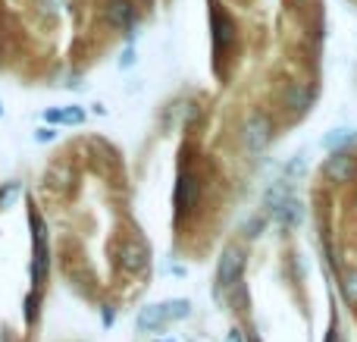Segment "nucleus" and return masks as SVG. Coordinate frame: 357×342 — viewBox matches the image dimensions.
Here are the masks:
<instances>
[{"label":"nucleus","mask_w":357,"mask_h":342,"mask_svg":"<svg viewBox=\"0 0 357 342\" xmlns=\"http://www.w3.org/2000/svg\"><path fill=\"white\" fill-rule=\"evenodd\" d=\"M31 223V239H35V261H31V283H35V292L44 289V280H47V267H50V251H47V226H44L41 214L31 211L29 214Z\"/></svg>","instance_id":"f257e3e1"},{"label":"nucleus","mask_w":357,"mask_h":342,"mask_svg":"<svg viewBox=\"0 0 357 342\" xmlns=\"http://www.w3.org/2000/svg\"><path fill=\"white\" fill-rule=\"evenodd\" d=\"M226 342H245V333H241V330H229Z\"/></svg>","instance_id":"2eb2a0df"},{"label":"nucleus","mask_w":357,"mask_h":342,"mask_svg":"<svg viewBox=\"0 0 357 342\" xmlns=\"http://www.w3.org/2000/svg\"><path fill=\"white\" fill-rule=\"evenodd\" d=\"M342 292H345L348 305H357V270H354V274L342 276Z\"/></svg>","instance_id":"9d476101"},{"label":"nucleus","mask_w":357,"mask_h":342,"mask_svg":"<svg viewBox=\"0 0 357 342\" xmlns=\"http://www.w3.org/2000/svg\"><path fill=\"white\" fill-rule=\"evenodd\" d=\"M107 22L113 29H132L135 25V3L132 0H107Z\"/></svg>","instance_id":"20e7f679"},{"label":"nucleus","mask_w":357,"mask_h":342,"mask_svg":"<svg viewBox=\"0 0 357 342\" xmlns=\"http://www.w3.org/2000/svg\"><path fill=\"white\" fill-rule=\"evenodd\" d=\"M19 192H22V188H19V182H10V186H3V188H0V207H6V205H10V201L16 198Z\"/></svg>","instance_id":"f8f14e48"},{"label":"nucleus","mask_w":357,"mask_h":342,"mask_svg":"<svg viewBox=\"0 0 357 342\" xmlns=\"http://www.w3.org/2000/svg\"><path fill=\"white\" fill-rule=\"evenodd\" d=\"M163 314H167V324L169 320H182L191 314V305L185 299H173V302H163Z\"/></svg>","instance_id":"1a4fd4ad"},{"label":"nucleus","mask_w":357,"mask_h":342,"mask_svg":"<svg viewBox=\"0 0 357 342\" xmlns=\"http://www.w3.org/2000/svg\"><path fill=\"white\" fill-rule=\"evenodd\" d=\"M241 270H245V251L241 248H226V255L220 258V270H216V283L220 289H232L235 283H241ZM216 289V292H220Z\"/></svg>","instance_id":"7ed1b4c3"},{"label":"nucleus","mask_w":357,"mask_h":342,"mask_svg":"<svg viewBox=\"0 0 357 342\" xmlns=\"http://www.w3.org/2000/svg\"><path fill=\"white\" fill-rule=\"evenodd\" d=\"M54 135H56L54 129H41V132H38L35 138H38V142H54Z\"/></svg>","instance_id":"4468645a"},{"label":"nucleus","mask_w":357,"mask_h":342,"mask_svg":"<svg viewBox=\"0 0 357 342\" xmlns=\"http://www.w3.org/2000/svg\"><path fill=\"white\" fill-rule=\"evenodd\" d=\"M326 173L333 176L335 182H348V179H354V173H357V161H354V154H333V157H329V163H326Z\"/></svg>","instance_id":"39448f33"},{"label":"nucleus","mask_w":357,"mask_h":342,"mask_svg":"<svg viewBox=\"0 0 357 342\" xmlns=\"http://www.w3.org/2000/svg\"><path fill=\"white\" fill-rule=\"evenodd\" d=\"M116 258H119V267H123L126 274H144L151 264V251L142 239H126V242H119Z\"/></svg>","instance_id":"f03ea898"},{"label":"nucleus","mask_w":357,"mask_h":342,"mask_svg":"<svg viewBox=\"0 0 357 342\" xmlns=\"http://www.w3.org/2000/svg\"><path fill=\"white\" fill-rule=\"evenodd\" d=\"M38 305H41V292H35V289H31L29 299H25V320H29V324H35V320H38Z\"/></svg>","instance_id":"9b49d317"},{"label":"nucleus","mask_w":357,"mask_h":342,"mask_svg":"<svg viewBox=\"0 0 357 342\" xmlns=\"http://www.w3.org/2000/svg\"><path fill=\"white\" fill-rule=\"evenodd\" d=\"M85 119V113L79 110V107H66V110H60V123H82Z\"/></svg>","instance_id":"ddd939ff"},{"label":"nucleus","mask_w":357,"mask_h":342,"mask_svg":"<svg viewBox=\"0 0 357 342\" xmlns=\"http://www.w3.org/2000/svg\"><path fill=\"white\" fill-rule=\"evenodd\" d=\"M138 330H144V333H151V330H160L163 324H167V314H163V305H148V308H142L138 311Z\"/></svg>","instance_id":"6e6552de"},{"label":"nucleus","mask_w":357,"mask_h":342,"mask_svg":"<svg viewBox=\"0 0 357 342\" xmlns=\"http://www.w3.org/2000/svg\"><path fill=\"white\" fill-rule=\"evenodd\" d=\"M245 142H248V148L257 154V151L270 142V123H266L264 117H254L251 123H248V129H245Z\"/></svg>","instance_id":"0eeeda50"},{"label":"nucleus","mask_w":357,"mask_h":342,"mask_svg":"<svg viewBox=\"0 0 357 342\" xmlns=\"http://www.w3.org/2000/svg\"><path fill=\"white\" fill-rule=\"evenodd\" d=\"M104 324H107V327L113 324V311H110V308H104Z\"/></svg>","instance_id":"f3484780"},{"label":"nucleus","mask_w":357,"mask_h":342,"mask_svg":"<svg viewBox=\"0 0 357 342\" xmlns=\"http://www.w3.org/2000/svg\"><path fill=\"white\" fill-rule=\"evenodd\" d=\"M0 117H3V104H0Z\"/></svg>","instance_id":"a211bd4d"},{"label":"nucleus","mask_w":357,"mask_h":342,"mask_svg":"<svg viewBox=\"0 0 357 342\" xmlns=\"http://www.w3.org/2000/svg\"><path fill=\"white\" fill-rule=\"evenodd\" d=\"M197 195H201V182H197L195 176L185 173L182 179H178V188H176V205H178V211H191V207L197 205Z\"/></svg>","instance_id":"423d86ee"},{"label":"nucleus","mask_w":357,"mask_h":342,"mask_svg":"<svg viewBox=\"0 0 357 342\" xmlns=\"http://www.w3.org/2000/svg\"><path fill=\"white\" fill-rule=\"evenodd\" d=\"M44 119H50V123H60V110H50V113H44Z\"/></svg>","instance_id":"dca6fc26"}]
</instances>
